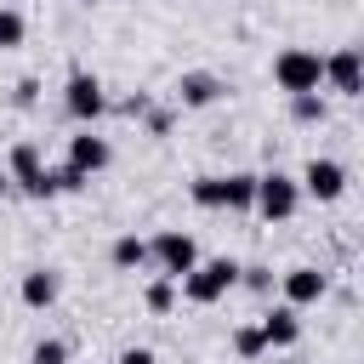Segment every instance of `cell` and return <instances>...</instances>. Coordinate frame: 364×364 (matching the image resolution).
<instances>
[{
	"mask_svg": "<svg viewBox=\"0 0 364 364\" xmlns=\"http://www.w3.org/2000/svg\"><path fill=\"white\" fill-rule=\"evenodd\" d=\"M233 284H239V262H228V256H216V262H193V267L182 273V296H188L193 307L222 301Z\"/></svg>",
	"mask_w": 364,
	"mask_h": 364,
	"instance_id": "1",
	"label": "cell"
},
{
	"mask_svg": "<svg viewBox=\"0 0 364 364\" xmlns=\"http://www.w3.org/2000/svg\"><path fill=\"white\" fill-rule=\"evenodd\" d=\"M273 80H279V91H290V97H301V91H318L324 85V57L318 51H284L279 63H273Z\"/></svg>",
	"mask_w": 364,
	"mask_h": 364,
	"instance_id": "2",
	"label": "cell"
},
{
	"mask_svg": "<svg viewBox=\"0 0 364 364\" xmlns=\"http://www.w3.org/2000/svg\"><path fill=\"white\" fill-rule=\"evenodd\" d=\"M296 199H301V188H296L284 171H267V176H256V210H262L267 222H284V216H296Z\"/></svg>",
	"mask_w": 364,
	"mask_h": 364,
	"instance_id": "3",
	"label": "cell"
},
{
	"mask_svg": "<svg viewBox=\"0 0 364 364\" xmlns=\"http://www.w3.org/2000/svg\"><path fill=\"white\" fill-rule=\"evenodd\" d=\"M148 256H159V267H165V279H182L193 262H199V245L188 239V233H176V228H165L154 245H148Z\"/></svg>",
	"mask_w": 364,
	"mask_h": 364,
	"instance_id": "4",
	"label": "cell"
},
{
	"mask_svg": "<svg viewBox=\"0 0 364 364\" xmlns=\"http://www.w3.org/2000/svg\"><path fill=\"white\" fill-rule=\"evenodd\" d=\"M63 102H68V114H74V119H97V114L108 108V97H102V85H97V74H85V68H74V74H68V97H63Z\"/></svg>",
	"mask_w": 364,
	"mask_h": 364,
	"instance_id": "5",
	"label": "cell"
},
{
	"mask_svg": "<svg viewBox=\"0 0 364 364\" xmlns=\"http://www.w3.org/2000/svg\"><path fill=\"white\" fill-rule=\"evenodd\" d=\"M301 188H307L313 199H341V188H347V171H341L336 159H307V171H301Z\"/></svg>",
	"mask_w": 364,
	"mask_h": 364,
	"instance_id": "6",
	"label": "cell"
},
{
	"mask_svg": "<svg viewBox=\"0 0 364 364\" xmlns=\"http://www.w3.org/2000/svg\"><path fill=\"white\" fill-rule=\"evenodd\" d=\"M324 296V273L318 267H290L284 273V307H307Z\"/></svg>",
	"mask_w": 364,
	"mask_h": 364,
	"instance_id": "7",
	"label": "cell"
},
{
	"mask_svg": "<svg viewBox=\"0 0 364 364\" xmlns=\"http://www.w3.org/2000/svg\"><path fill=\"white\" fill-rule=\"evenodd\" d=\"M324 80H330L341 97H358V85H364V80H358V51H353V46H341V51L324 63Z\"/></svg>",
	"mask_w": 364,
	"mask_h": 364,
	"instance_id": "8",
	"label": "cell"
},
{
	"mask_svg": "<svg viewBox=\"0 0 364 364\" xmlns=\"http://www.w3.org/2000/svg\"><path fill=\"white\" fill-rule=\"evenodd\" d=\"M222 97V80L216 74H182L176 80V102L182 108H205V102H216Z\"/></svg>",
	"mask_w": 364,
	"mask_h": 364,
	"instance_id": "9",
	"label": "cell"
},
{
	"mask_svg": "<svg viewBox=\"0 0 364 364\" xmlns=\"http://www.w3.org/2000/svg\"><path fill=\"white\" fill-rule=\"evenodd\" d=\"M68 165H74V171H85V176H91V171H102V165H108V142H102V136H91V131H80V136L68 142Z\"/></svg>",
	"mask_w": 364,
	"mask_h": 364,
	"instance_id": "10",
	"label": "cell"
},
{
	"mask_svg": "<svg viewBox=\"0 0 364 364\" xmlns=\"http://www.w3.org/2000/svg\"><path fill=\"white\" fill-rule=\"evenodd\" d=\"M256 330H262V341H267V347H290V341L301 336V318H296V307H273Z\"/></svg>",
	"mask_w": 364,
	"mask_h": 364,
	"instance_id": "11",
	"label": "cell"
},
{
	"mask_svg": "<svg viewBox=\"0 0 364 364\" xmlns=\"http://www.w3.org/2000/svg\"><path fill=\"white\" fill-rule=\"evenodd\" d=\"M23 301H28V307H51V301H57V273H46V267L23 273Z\"/></svg>",
	"mask_w": 364,
	"mask_h": 364,
	"instance_id": "12",
	"label": "cell"
},
{
	"mask_svg": "<svg viewBox=\"0 0 364 364\" xmlns=\"http://www.w3.org/2000/svg\"><path fill=\"white\" fill-rule=\"evenodd\" d=\"M222 182H228V210H250V205H256V176L233 171V176H222Z\"/></svg>",
	"mask_w": 364,
	"mask_h": 364,
	"instance_id": "13",
	"label": "cell"
},
{
	"mask_svg": "<svg viewBox=\"0 0 364 364\" xmlns=\"http://www.w3.org/2000/svg\"><path fill=\"white\" fill-rule=\"evenodd\" d=\"M193 205H205V210H228V182H222V176H199V182H193Z\"/></svg>",
	"mask_w": 364,
	"mask_h": 364,
	"instance_id": "14",
	"label": "cell"
},
{
	"mask_svg": "<svg viewBox=\"0 0 364 364\" xmlns=\"http://www.w3.org/2000/svg\"><path fill=\"white\" fill-rule=\"evenodd\" d=\"M142 262H148V245H142L136 233L114 239V267H125V273H131V267H142Z\"/></svg>",
	"mask_w": 364,
	"mask_h": 364,
	"instance_id": "15",
	"label": "cell"
},
{
	"mask_svg": "<svg viewBox=\"0 0 364 364\" xmlns=\"http://www.w3.org/2000/svg\"><path fill=\"white\" fill-rule=\"evenodd\" d=\"M142 301H148V313H171V301H176V279H154V284L142 290Z\"/></svg>",
	"mask_w": 364,
	"mask_h": 364,
	"instance_id": "16",
	"label": "cell"
},
{
	"mask_svg": "<svg viewBox=\"0 0 364 364\" xmlns=\"http://www.w3.org/2000/svg\"><path fill=\"white\" fill-rule=\"evenodd\" d=\"M233 347H239V358H262V353H267V341H262V330H250V324H245V330L233 336Z\"/></svg>",
	"mask_w": 364,
	"mask_h": 364,
	"instance_id": "17",
	"label": "cell"
},
{
	"mask_svg": "<svg viewBox=\"0 0 364 364\" xmlns=\"http://www.w3.org/2000/svg\"><path fill=\"white\" fill-rule=\"evenodd\" d=\"M296 119H307V125L324 119V97H318V91H301V97H296Z\"/></svg>",
	"mask_w": 364,
	"mask_h": 364,
	"instance_id": "18",
	"label": "cell"
},
{
	"mask_svg": "<svg viewBox=\"0 0 364 364\" xmlns=\"http://www.w3.org/2000/svg\"><path fill=\"white\" fill-rule=\"evenodd\" d=\"M6 46H23V17L17 11H0V51Z\"/></svg>",
	"mask_w": 364,
	"mask_h": 364,
	"instance_id": "19",
	"label": "cell"
},
{
	"mask_svg": "<svg viewBox=\"0 0 364 364\" xmlns=\"http://www.w3.org/2000/svg\"><path fill=\"white\" fill-rule=\"evenodd\" d=\"M34 364H68V341H40L34 347Z\"/></svg>",
	"mask_w": 364,
	"mask_h": 364,
	"instance_id": "20",
	"label": "cell"
},
{
	"mask_svg": "<svg viewBox=\"0 0 364 364\" xmlns=\"http://www.w3.org/2000/svg\"><path fill=\"white\" fill-rule=\"evenodd\" d=\"M239 279H245L256 296H267V290H273V273H267V267H239Z\"/></svg>",
	"mask_w": 364,
	"mask_h": 364,
	"instance_id": "21",
	"label": "cell"
},
{
	"mask_svg": "<svg viewBox=\"0 0 364 364\" xmlns=\"http://www.w3.org/2000/svg\"><path fill=\"white\" fill-rule=\"evenodd\" d=\"M34 97H40V80H17V108H34Z\"/></svg>",
	"mask_w": 364,
	"mask_h": 364,
	"instance_id": "22",
	"label": "cell"
},
{
	"mask_svg": "<svg viewBox=\"0 0 364 364\" xmlns=\"http://www.w3.org/2000/svg\"><path fill=\"white\" fill-rule=\"evenodd\" d=\"M119 364H154V353H148V347H125V353H119Z\"/></svg>",
	"mask_w": 364,
	"mask_h": 364,
	"instance_id": "23",
	"label": "cell"
},
{
	"mask_svg": "<svg viewBox=\"0 0 364 364\" xmlns=\"http://www.w3.org/2000/svg\"><path fill=\"white\" fill-rule=\"evenodd\" d=\"M6 188H11V176H6V171H0V193H6Z\"/></svg>",
	"mask_w": 364,
	"mask_h": 364,
	"instance_id": "24",
	"label": "cell"
},
{
	"mask_svg": "<svg viewBox=\"0 0 364 364\" xmlns=\"http://www.w3.org/2000/svg\"><path fill=\"white\" fill-rule=\"evenodd\" d=\"M85 6H102V0H85Z\"/></svg>",
	"mask_w": 364,
	"mask_h": 364,
	"instance_id": "25",
	"label": "cell"
},
{
	"mask_svg": "<svg viewBox=\"0 0 364 364\" xmlns=\"http://www.w3.org/2000/svg\"><path fill=\"white\" fill-rule=\"evenodd\" d=\"M279 364H290V358H279Z\"/></svg>",
	"mask_w": 364,
	"mask_h": 364,
	"instance_id": "26",
	"label": "cell"
}]
</instances>
